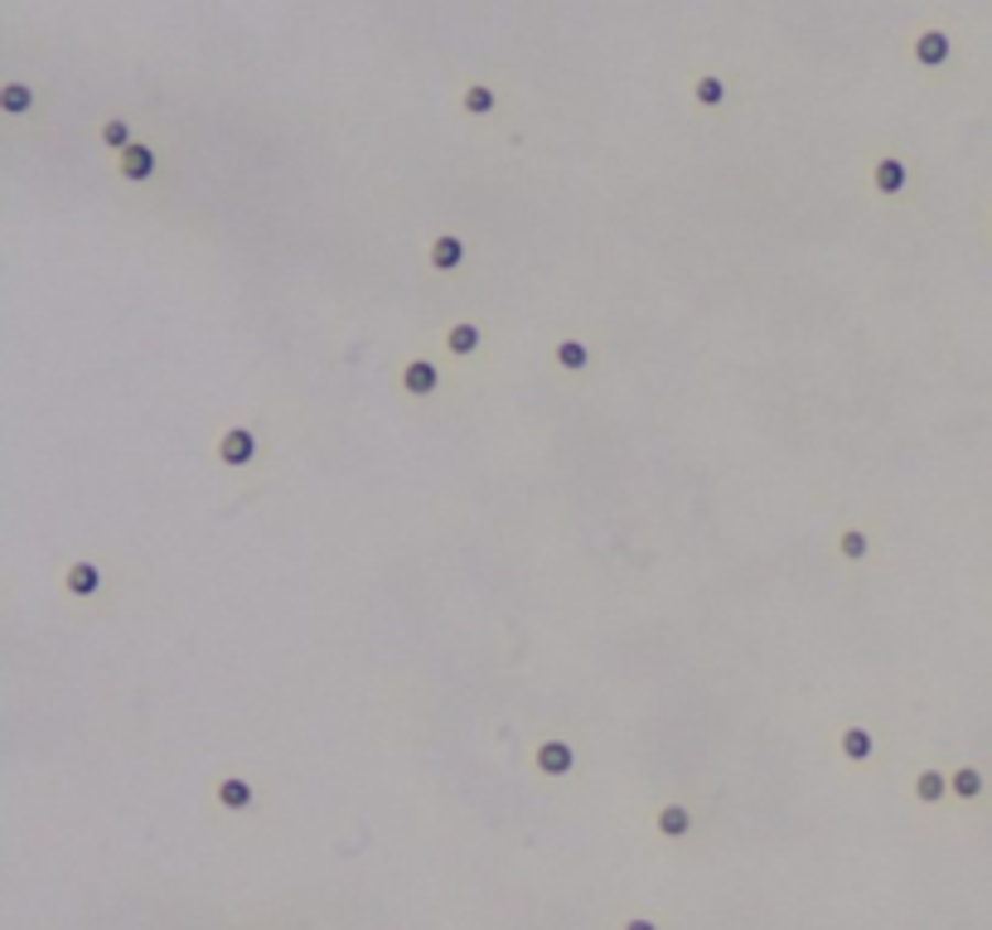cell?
Segmentation results:
<instances>
[{"label": "cell", "mask_w": 992, "mask_h": 930, "mask_svg": "<svg viewBox=\"0 0 992 930\" xmlns=\"http://www.w3.org/2000/svg\"><path fill=\"white\" fill-rule=\"evenodd\" d=\"M155 170V155L145 151V145H127V151H121V175L127 180H145Z\"/></svg>", "instance_id": "obj_3"}, {"label": "cell", "mask_w": 992, "mask_h": 930, "mask_svg": "<svg viewBox=\"0 0 992 930\" xmlns=\"http://www.w3.org/2000/svg\"><path fill=\"white\" fill-rule=\"evenodd\" d=\"M953 790L963 794V800H973V794H983V776H978V770H953Z\"/></svg>", "instance_id": "obj_11"}, {"label": "cell", "mask_w": 992, "mask_h": 930, "mask_svg": "<svg viewBox=\"0 0 992 930\" xmlns=\"http://www.w3.org/2000/svg\"><path fill=\"white\" fill-rule=\"evenodd\" d=\"M557 359L567 364V369H586V359H591V354H586L581 339H562V345H557Z\"/></svg>", "instance_id": "obj_9"}, {"label": "cell", "mask_w": 992, "mask_h": 930, "mask_svg": "<svg viewBox=\"0 0 992 930\" xmlns=\"http://www.w3.org/2000/svg\"><path fill=\"white\" fill-rule=\"evenodd\" d=\"M862 553H866V533L848 529V533H842V558H862Z\"/></svg>", "instance_id": "obj_18"}, {"label": "cell", "mask_w": 992, "mask_h": 930, "mask_svg": "<svg viewBox=\"0 0 992 930\" xmlns=\"http://www.w3.org/2000/svg\"><path fill=\"white\" fill-rule=\"evenodd\" d=\"M624 930H654V926H648V921H630V926H624Z\"/></svg>", "instance_id": "obj_21"}, {"label": "cell", "mask_w": 992, "mask_h": 930, "mask_svg": "<svg viewBox=\"0 0 992 930\" xmlns=\"http://www.w3.org/2000/svg\"><path fill=\"white\" fill-rule=\"evenodd\" d=\"M915 58H920V64H929V68H939V64L949 58V34L925 30L920 40H915Z\"/></svg>", "instance_id": "obj_1"}, {"label": "cell", "mask_w": 992, "mask_h": 930, "mask_svg": "<svg viewBox=\"0 0 992 930\" xmlns=\"http://www.w3.org/2000/svg\"><path fill=\"white\" fill-rule=\"evenodd\" d=\"M915 790H920V800H939V794H945V776H939V770H925Z\"/></svg>", "instance_id": "obj_16"}, {"label": "cell", "mask_w": 992, "mask_h": 930, "mask_svg": "<svg viewBox=\"0 0 992 930\" xmlns=\"http://www.w3.org/2000/svg\"><path fill=\"white\" fill-rule=\"evenodd\" d=\"M842 751H848L852 761H862V756H872V737H866V732H848V737H842Z\"/></svg>", "instance_id": "obj_14"}, {"label": "cell", "mask_w": 992, "mask_h": 930, "mask_svg": "<svg viewBox=\"0 0 992 930\" xmlns=\"http://www.w3.org/2000/svg\"><path fill=\"white\" fill-rule=\"evenodd\" d=\"M218 800L228 804V810H242V804L252 800V790H248V780H224V786H218Z\"/></svg>", "instance_id": "obj_8"}, {"label": "cell", "mask_w": 992, "mask_h": 930, "mask_svg": "<svg viewBox=\"0 0 992 930\" xmlns=\"http://www.w3.org/2000/svg\"><path fill=\"white\" fill-rule=\"evenodd\" d=\"M6 107H10V112H24V107H30V88L10 83V88H6Z\"/></svg>", "instance_id": "obj_19"}, {"label": "cell", "mask_w": 992, "mask_h": 930, "mask_svg": "<svg viewBox=\"0 0 992 930\" xmlns=\"http://www.w3.org/2000/svg\"><path fill=\"white\" fill-rule=\"evenodd\" d=\"M402 383H407V393H432V388H436V369H432V364L416 359V364H407Z\"/></svg>", "instance_id": "obj_5"}, {"label": "cell", "mask_w": 992, "mask_h": 930, "mask_svg": "<svg viewBox=\"0 0 992 930\" xmlns=\"http://www.w3.org/2000/svg\"><path fill=\"white\" fill-rule=\"evenodd\" d=\"M537 766H543V770H567L571 766V746H562V742L537 746Z\"/></svg>", "instance_id": "obj_6"}, {"label": "cell", "mask_w": 992, "mask_h": 930, "mask_svg": "<svg viewBox=\"0 0 992 930\" xmlns=\"http://www.w3.org/2000/svg\"><path fill=\"white\" fill-rule=\"evenodd\" d=\"M876 190L881 194H901L905 190V165L896 161V155H886V161L876 165Z\"/></svg>", "instance_id": "obj_4"}, {"label": "cell", "mask_w": 992, "mask_h": 930, "mask_svg": "<svg viewBox=\"0 0 992 930\" xmlns=\"http://www.w3.org/2000/svg\"><path fill=\"white\" fill-rule=\"evenodd\" d=\"M127 137H131L127 121H107V127H102V141L107 145H127Z\"/></svg>", "instance_id": "obj_20"}, {"label": "cell", "mask_w": 992, "mask_h": 930, "mask_svg": "<svg viewBox=\"0 0 992 930\" xmlns=\"http://www.w3.org/2000/svg\"><path fill=\"white\" fill-rule=\"evenodd\" d=\"M658 829H664V834H683V829H688V810H683V804L664 810V814H658Z\"/></svg>", "instance_id": "obj_15"}, {"label": "cell", "mask_w": 992, "mask_h": 930, "mask_svg": "<svg viewBox=\"0 0 992 930\" xmlns=\"http://www.w3.org/2000/svg\"><path fill=\"white\" fill-rule=\"evenodd\" d=\"M218 456H224L228 465H242V461H248V456H252V432H248V426H232L224 442H218Z\"/></svg>", "instance_id": "obj_2"}, {"label": "cell", "mask_w": 992, "mask_h": 930, "mask_svg": "<svg viewBox=\"0 0 992 930\" xmlns=\"http://www.w3.org/2000/svg\"><path fill=\"white\" fill-rule=\"evenodd\" d=\"M450 349H456V354H475V349H480V329H475V325H456V329H450Z\"/></svg>", "instance_id": "obj_10"}, {"label": "cell", "mask_w": 992, "mask_h": 930, "mask_svg": "<svg viewBox=\"0 0 992 930\" xmlns=\"http://www.w3.org/2000/svg\"><path fill=\"white\" fill-rule=\"evenodd\" d=\"M460 257H465L460 238H440V242H436V252H432V262H436V267H456Z\"/></svg>", "instance_id": "obj_12"}, {"label": "cell", "mask_w": 992, "mask_h": 930, "mask_svg": "<svg viewBox=\"0 0 992 930\" xmlns=\"http://www.w3.org/2000/svg\"><path fill=\"white\" fill-rule=\"evenodd\" d=\"M489 107H494V93H489V88H470V93H465V112H489Z\"/></svg>", "instance_id": "obj_17"}, {"label": "cell", "mask_w": 992, "mask_h": 930, "mask_svg": "<svg viewBox=\"0 0 992 930\" xmlns=\"http://www.w3.org/2000/svg\"><path fill=\"white\" fill-rule=\"evenodd\" d=\"M693 93H697V102L712 107V102H721V93H727V88H721V78H712V73H707V78L693 83Z\"/></svg>", "instance_id": "obj_13"}, {"label": "cell", "mask_w": 992, "mask_h": 930, "mask_svg": "<svg viewBox=\"0 0 992 930\" xmlns=\"http://www.w3.org/2000/svg\"><path fill=\"white\" fill-rule=\"evenodd\" d=\"M68 592L73 596H92L97 592V567H88V562H83V567H68Z\"/></svg>", "instance_id": "obj_7"}]
</instances>
